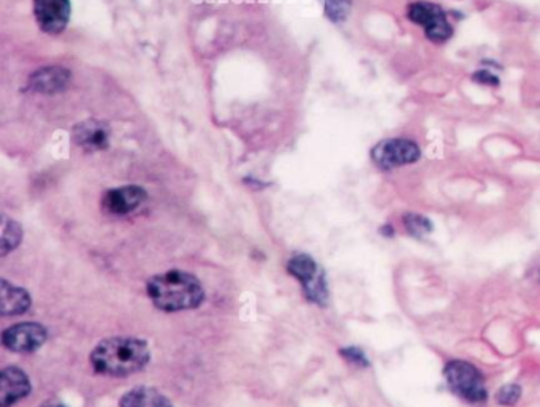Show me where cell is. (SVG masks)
Here are the masks:
<instances>
[{"mask_svg":"<svg viewBox=\"0 0 540 407\" xmlns=\"http://www.w3.org/2000/svg\"><path fill=\"white\" fill-rule=\"evenodd\" d=\"M151 350L139 338L115 336L99 342L91 352L89 362L97 374L108 378H127L147 368Z\"/></svg>","mask_w":540,"mask_h":407,"instance_id":"1","label":"cell"},{"mask_svg":"<svg viewBox=\"0 0 540 407\" xmlns=\"http://www.w3.org/2000/svg\"><path fill=\"white\" fill-rule=\"evenodd\" d=\"M147 291L153 305L163 313L192 311L206 299L203 283L184 269H168L147 279Z\"/></svg>","mask_w":540,"mask_h":407,"instance_id":"2","label":"cell"},{"mask_svg":"<svg viewBox=\"0 0 540 407\" xmlns=\"http://www.w3.org/2000/svg\"><path fill=\"white\" fill-rule=\"evenodd\" d=\"M444 378L449 390L460 400L471 404H482L488 400L485 374L471 362L458 358L447 362L444 366Z\"/></svg>","mask_w":540,"mask_h":407,"instance_id":"3","label":"cell"},{"mask_svg":"<svg viewBox=\"0 0 540 407\" xmlns=\"http://www.w3.org/2000/svg\"><path fill=\"white\" fill-rule=\"evenodd\" d=\"M406 16L412 24L424 30L425 36L431 44H447L455 34L449 13L436 2L414 0L406 8Z\"/></svg>","mask_w":540,"mask_h":407,"instance_id":"4","label":"cell"},{"mask_svg":"<svg viewBox=\"0 0 540 407\" xmlns=\"http://www.w3.org/2000/svg\"><path fill=\"white\" fill-rule=\"evenodd\" d=\"M287 271L290 276L295 277L305 291L309 303L325 307L329 305L330 291L329 281L325 269L309 254L293 255L287 263Z\"/></svg>","mask_w":540,"mask_h":407,"instance_id":"5","label":"cell"},{"mask_svg":"<svg viewBox=\"0 0 540 407\" xmlns=\"http://www.w3.org/2000/svg\"><path fill=\"white\" fill-rule=\"evenodd\" d=\"M371 162L382 172H393L409 167L422 159V149L416 140L408 137H390L377 141L369 153Z\"/></svg>","mask_w":540,"mask_h":407,"instance_id":"6","label":"cell"},{"mask_svg":"<svg viewBox=\"0 0 540 407\" xmlns=\"http://www.w3.org/2000/svg\"><path fill=\"white\" fill-rule=\"evenodd\" d=\"M48 339L46 328L38 322H21L5 328L2 333V346L15 354L37 352Z\"/></svg>","mask_w":540,"mask_h":407,"instance_id":"7","label":"cell"},{"mask_svg":"<svg viewBox=\"0 0 540 407\" xmlns=\"http://www.w3.org/2000/svg\"><path fill=\"white\" fill-rule=\"evenodd\" d=\"M34 15L42 32L59 36L70 22L72 4L70 0H34Z\"/></svg>","mask_w":540,"mask_h":407,"instance_id":"8","label":"cell"},{"mask_svg":"<svg viewBox=\"0 0 540 407\" xmlns=\"http://www.w3.org/2000/svg\"><path fill=\"white\" fill-rule=\"evenodd\" d=\"M147 200V192L139 186H123L117 189H111L103 196V211L113 216H125L135 211Z\"/></svg>","mask_w":540,"mask_h":407,"instance_id":"9","label":"cell"},{"mask_svg":"<svg viewBox=\"0 0 540 407\" xmlns=\"http://www.w3.org/2000/svg\"><path fill=\"white\" fill-rule=\"evenodd\" d=\"M32 392V384L26 372L18 366H8L0 372V407L15 406Z\"/></svg>","mask_w":540,"mask_h":407,"instance_id":"10","label":"cell"},{"mask_svg":"<svg viewBox=\"0 0 540 407\" xmlns=\"http://www.w3.org/2000/svg\"><path fill=\"white\" fill-rule=\"evenodd\" d=\"M70 78H72V73L66 67H44L30 75L26 89L36 94H59L68 86Z\"/></svg>","mask_w":540,"mask_h":407,"instance_id":"11","label":"cell"},{"mask_svg":"<svg viewBox=\"0 0 540 407\" xmlns=\"http://www.w3.org/2000/svg\"><path fill=\"white\" fill-rule=\"evenodd\" d=\"M32 306V297L29 291L15 283H8L7 279H0V315L13 317L26 314Z\"/></svg>","mask_w":540,"mask_h":407,"instance_id":"12","label":"cell"},{"mask_svg":"<svg viewBox=\"0 0 540 407\" xmlns=\"http://www.w3.org/2000/svg\"><path fill=\"white\" fill-rule=\"evenodd\" d=\"M110 132L105 123L100 121H86L74 129V141L86 151H102L108 148Z\"/></svg>","mask_w":540,"mask_h":407,"instance_id":"13","label":"cell"},{"mask_svg":"<svg viewBox=\"0 0 540 407\" xmlns=\"http://www.w3.org/2000/svg\"><path fill=\"white\" fill-rule=\"evenodd\" d=\"M119 407H175L165 395L153 387H137L125 393Z\"/></svg>","mask_w":540,"mask_h":407,"instance_id":"14","label":"cell"},{"mask_svg":"<svg viewBox=\"0 0 540 407\" xmlns=\"http://www.w3.org/2000/svg\"><path fill=\"white\" fill-rule=\"evenodd\" d=\"M22 241V227L13 219L2 216V233H0V255L13 252Z\"/></svg>","mask_w":540,"mask_h":407,"instance_id":"15","label":"cell"},{"mask_svg":"<svg viewBox=\"0 0 540 407\" xmlns=\"http://www.w3.org/2000/svg\"><path fill=\"white\" fill-rule=\"evenodd\" d=\"M402 227L404 230L410 235L412 238H425L426 235H430L434 230V226L431 222L430 218H426L424 214L418 212H406L402 216Z\"/></svg>","mask_w":540,"mask_h":407,"instance_id":"16","label":"cell"},{"mask_svg":"<svg viewBox=\"0 0 540 407\" xmlns=\"http://www.w3.org/2000/svg\"><path fill=\"white\" fill-rule=\"evenodd\" d=\"M325 16L335 24H341L351 15L352 0H321Z\"/></svg>","mask_w":540,"mask_h":407,"instance_id":"17","label":"cell"},{"mask_svg":"<svg viewBox=\"0 0 540 407\" xmlns=\"http://www.w3.org/2000/svg\"><path fill=\"white\" fill-rule=\"evenodd\" d=\"M521 395H523V388L519 384H505L497 390L495 400L499 406L513 407L519 404Z\"/></svg>","mask_w":540,"mask_h":407,"instance_id":"18","label":"cell"},{"mask_svg":"<svg viewBox=\"0 0 540 407\" xmlns=\"http://www.w3.org/2000/svg\"><path fill=\"white\" fill-rule=\"evenodd\" d=\"M339 355L343 356L345 362H349L351 364H355L358 368H369L371 362L366 355L365 350L358 346H347L339 349Z\"/></svg>","mask_w":540,"mask_h":407,"instance_id":"19","label":"cell"},{"mask_svg":"<svg viewBox=\"0 0 540 407\" xmlns=\"http://www.w3.org/2000/svg\"><path fill=\"white\" fill-rule=\"evenodd\" d=\"M471 80L477 84H480V86H485V88H499L501 86V78L489 67H483L480 70H475L471 75Z\"/></svg>","mask_w":540,"mask_h":407,"instance_id":"20","label":"cell"},{"mask_svg":"<svg viewBox=\"0 0 540 407\" xmlns=\"http://www.w3.org/2000/svg\"><path fill=\"white\" fill-rule=\"evenodd\" d=\"M379 233L382 236H385V238H393L394 236V228L392 224H385V226H382L379 228Z\"/></svg>","mask_w":540,"mask_h":407,"instance_id":"21","label":"cell"},{"mask_svg":"<svg viewBox=\"0 0 540 407\" xmlns=\"http://www.w3.org/2000/svg\"><path fill=\"white\" fill-rule=\"evenodd\" d=\"M42 407H67L62 404V403H59V401H50V403H44Z\"/></svg>","mask_w":540,"mask_h":407,"instance_id":"22","label":"cell"},{"mask_svg":"<svg viewBox=\"0 0 540 407\" xmlns=\"http://www.w3.org/2000/svg\"><path fill=\"white\" fill-rule=\"evenodd\" d=\"M537 277H539V283H540V265H539V269H537Z\"/></svg>","mask_w":540,"mask_h":407,"instance_id":"23","label":"cell"}]
</instances>
